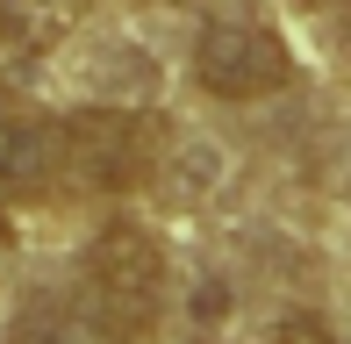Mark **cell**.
<instances>
[{
    "instance_id": "cell-1",
    "label": "cell",
    "mask_w": 351,
    "mask_h": 344,
    "mask_svg": "<svg viewBox=\"0 0 351 344\" xmlns=\"http://www.w3.org/2000/svg\"><path fill=\"white\" fill-rule=\"evenodd\" d=\"M79 280H86V302L101 308L108 323H122L130 337H151L158 323H165V308H172V258H165V244L143 223L93 230Z\"/></svg>"
},
{
    "instance_id": "cell-2",
    "label": "cell",
    "mask_w": 351,
    "mask_h": 344,
    "mask_svg": "<svg viewBox=\"0 0 351 344\" xmlns=\"http://www.w3.org/2000/svg\"><path fill=\"white\" fill-rule=\"evenodd\" d=\"M58 144H65V172L93 194H136L165 158V130L143 108H79L58 122Z\"/></svg>"
},
{
    "instance_id": "cell-3",
    "label": "cell",
    "mask_w": 351,
    "mask_h": 344,
    "mask_svg": "<svg viewBox=\"0 0 351 344\" xmlns=\"http://www.w3.org/2000/svg\"><path fill=\"white\" fill-rule=\"evenodd\" d=\"M194 79L215 101H265L294 79V58H287L280 29L258 14H215L194 36Z\"/></svg>"
},
{
    "instance_id": "cell-4",
    "label": "cell",
    "mask_w": 351,
    "mask_h": 344,
    "mask_svg": "<svg viewBox=\"0 0 351 344\" xmlns=\"http://www.w3.org/2000/svg\"><path fill=\"white\" fill-rule=\"evenodd\" d=\"M65 180V144L58 122L29 108H0V201H36Z\"/></svg>"
},
{
    "instance_id": "cell-5",
    "label": "cell",
    "mask_w": 351,
    "mask_h": 344,
    "mask_svg": "<svg viewBox=\"0 0 351 344\" xmlns=\"http://www.w3.org/2000/svg\"><path fill=\"white\" fill-rule=\"evenodd\" d=\"M8 344H136L122 323H108L93 302H36L14 316Z\"/></svg>"
},
{
    "instance_id": "cell-6",
    "label": "cell",
    "mask_w": 351,
    "mask_h": 344,
    "mask_svg": "<svg viewBox=\"0 0 351 344\" xmlns=\"http://www.w3.org/2000/svg\"><path fill=\"white\" fill-rule=\"evenodd\" d=\"M65 29H72V0H0V58L8 65H36Z\"/></svg>"
},
{
    "instance_id": "cell-7",
    "label": "cell",
    "mask_w": 351,
    "mask_h": 344,
    "mask_svg": "<svg viewBox=\"0 0 351 344\" xmlns=\"http://www.w3.org/2000/svg\"><path fill=\"white\" fill-rule=\"evenodd\" d=\"M273 344H344V337H337V323L315 316V308H287L273 323Z\"/></svg>"
},
{
    "instance_id": "cell-8",
    "label": "cell",
    "mask_w": 351,
    "mask_h": 344,
    "mask_svg": "<svg viewBox=\"0 0 351 344\" xmlns=\"http://www.w3.org/2000/svg\"><path fill=\"white\" fill-rule=\"evenodd\" d=\"M14 244V223H8V201H0V251Z\"/></svg>"
},
{
    "instance_id": "cell-9",
    "label": "cell",
    "mask_w": 351,
    "mask_h": 344,
    "mask_svg": "<svg viewBox=\"0 0 351 344\" xmlns=\"http://www.w3.org/2000/svg\"><path fill=\"white\" fill-rule=\"evenodd\" d=\"M294 8H308V14H315V8H337V0H294Z\"/></svg>"
}]
</instances>
